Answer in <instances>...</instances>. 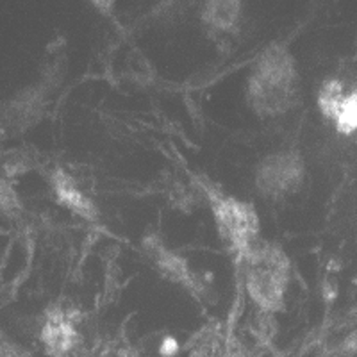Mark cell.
<instances>
[{
  "instance_id": "cell-9",
  "label": "cell",
  "mask_w": 357,
  "mask_h": 357,
  "mask_svg": "<svg viewBox=\"0 0 357 357\" xmlns=\"http://www.w3.org/2000/svg\"><path fill=\"white\" fill-rule=\"evenodd\" d=\"M41 111V97L40 93H24L18 95L15 100L9 104L8 113L11 116V123H18L20 127H24L25 123H33L34 120H38V114Z\"/></svg>"
},
{
  "instance_id": "cell-5",
  "label": "cell",
  "mask_w": 357,
  "mask_h": 357,
  "mask_svg": "<svg viewBox=\"0 0 357 357\" xmlns=\"http://www.w3.org/2000/svg\"><path fill=\"white\" fill-rule=\"evenodd\" d=\"M41 341L50 356L66 357L79 345V333L73 321L57 309L45 321Z\"/></svg>"
},
{
  "instance_id": "cell-4",
  "label": "cell",
  "mask_w": 357,
  "mask_h": 357,
  "mask_svg": "<svg viewBox=\"0 0 357 357\" xmlns=\"http://www.w3.org/2000/svg\"><path fill=\"white\" fill-rule=\"evenodd\" d=\"M304 175V161L296 152H275L261 161L257 167L256 183L263 195L282 199L301 188Z\"/></svg>"
},
{
  "instance_id": "cell-8",
  "label": "cell",
  "mask_w": 357,
  "mask_h": 357,
  "mask_svg": "<svg viewBox=\"0 0 357 357\" xmlns=\"http://www.w3.org/2000/svg\"><path fill=\"white\" fill-rule=\"evenodd\" d=\"M241 4L234 0H213L204 8L202 18L216 31H231L240 20Z\"/></svg>"
},
{
  "instance_id": "cell-1",
  "label": "cell",
  "mask_w": 357,
  "mask_h": 357,
  "mask_svg": "<svg viewBox=\"0 0 357 357\" xmlns=\"http://www.w3.org/2000/svg\"><path fill=\"white\" fill-rule=\"evenodd\" d=\"M295 59L275 45L257 57L248 77V104L263 116H277L293 106L296 97Z\"/></svg>"
},
{
  "instance_id": "cell-7",
  "label": "cell",
  "mask_w": 357,
  "mask_h": 357,
  "mask_svg": "<svg viewBox=\"0 0 357 357\" xmlns=\"http://www.w3.org/2000/svg\"><path fill=\"white\" fill-rule=\"evenodd\" d=\"M356 88L357 86H347L340 79H327V81H324L320 93H318V106H320L321 114L327 120H331V122H336L341 107L345 106L347 98L350 97V93Z\"/></svg>"
},
{
  "instance_id": "cell-10",
  "label": "cell",
  "mask_w": 357,
  "mask_h": 357,
  "mask_svg": "<svg viewBox=\"0 0 357 357\" xmlns=\"http://www.w3.org/2000/svg\"><path fill=\"white\" fill-rule=\"evenodd\" d=\"M334 126L341 134H352L357 130V88L347 98L345 106L341 107Z\"/></svg>"
},
{
  "instance_id": "cell-2",
  "label": "cell",
  "mask_w": 357,
  "mask_h": 357,
  "mask_svg": "<svg viewBox=\"0 0 357 357\" xmlns=\"http://www.w3.org/2000/svg\"><path fill=\"white\" fill-rule=\"evenodd\" d=\"M247 289L264 311H280L289 280V261L280 247L257 241L247 256Z\"/></svg>"
},
{
  "instance_id": "cell-6",
  "label": "cell",
  "mask_w": 357,
  "mask_h": 357,
  "mask_svg": "<svg viewBox=\"0 0 357 357\" xmlns=\"http://www.w3.org/2000/svg\"><path fill=\"white\" fill-rule=\"evenodd\" d=\"M52 186L56 191L59 202L65 204L68 209L73 213H77L79 216L88 220H93L97 216V209L95 204L88 199L77 188L75 181L65 174V172H56L52 177Z\"/></svg>"
},
{
  "instance_id": "cell-3",
  "label": "cell",
  "mask_w": 357,
  "mask_h": 357,
  "mask_svg": "<svg viewBox=\"0 0 357 357\" xmlns=\"http://www.w3.org/2000/svg\"><path fill=\"white\" fill-rule=\"evenodd\" d=\"M211 206L223 240H227L241 256H247L259 241V220L254 207L223 195L213 197Z\"/></svg>"
}]
</instances>
